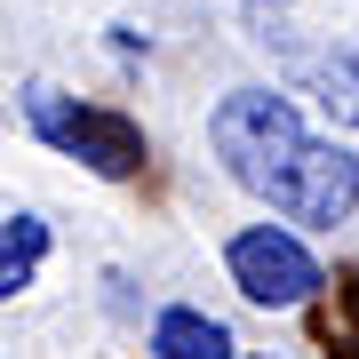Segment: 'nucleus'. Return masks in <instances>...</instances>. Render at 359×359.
I'll list each match as a JSON object with an SVG mask.
<instances>
[{
    "label": "nucleus",
    "instance_id": "f257e3e1",
    "mask_svg": "<svg viewBox=\"0 0 359 359\" xmlns=\"http://www.w3.org/2000/svg\"><path fill=\"white\" fill-rule=\"evenodd\" d=\"M208 144H216L224 176L240 192L271 200L287 224L335 231L359 208V152H344L335 136H311L304 112L271 88H231L208 120Z\"/></svg>",
    "mask_w": 359,
    "mask_h": 359
},
{
    "label": "nucleus",
    "instance_id": "423d86ee",
    "mask_svg": "<svg viewBox=\"0 0 359 359\" xmlns=\"http://www.w3.org/2000/svg\"><path fill=\"white\" fill-rule=\"evenodd\" d=\"M40 256H48V224L40 216H8V231H0V304H8L16 287H32Z\"/></svg>",
    "mask_w": 359,
    "mask_h": 359
},
{
    "label": "nucleus",
    "instance_id": "f03ea898",
    "mask_svg": "<svg viewBox=\"0 0 359 359\" xmlns=\"http://www.w3.org/2000/svg\"><path fill=\"white\" fill-rule=\"evenodd\" d=\"M25 120H32V136L48 144V152L96 168V176H136V168H144V136L128 128V120H120V112H96V104L48 88V80L25 88Z\"/></svg>",
    "mask_w": 359,
    "mask_h": 359
},
{
    "label": "nucleus",
    "instance_id": "0eeeda50",
    "mask_svg": "<svg viewBox=\"0 0 359 359\" xmlns=\"http://www.w3.org/2000/svg\"><path fill=\"white\" fill-rule=\"evenodd\" d=\"M351 344H359V295H351Z\"/></svg>",
    "mask_w": 359,
    "mask_h": 359
},
{
    "label": "nucleus",
    "instance_id": "7ed1b4c3",
    "mask_svg": "<svg viewBox=\"0 0 359 359\" xmlns=\"http://www.w3.org/2000/svg\"><path fill=\"white\" fill-rule=\"evenodd\" d=\"M224 264H231V287H240L248 304H264V311H295L311 287H320L311 248L295 240V231H280V224H248L240 240L224 248Z\"/></svg>",
    "mask_w": 359,
    "mask_h": 359
},
{
    "label": "nucleus",
    "instance_id": "39448f33",
    "mask_svg": "<svg viewBox=\"0 0 359 359\" xmlns=\"http://www.w3.org/2000/svg\"><path fill=\"white\" fill-rule=\"evenodd\" d=\"M304 88L320 96L327 120H344V128H359V48H320L304 65Z\"/></svg>",
    "mask_w": 359,
    "mask_h": 359
},
{
    "label": "nucleus",
    "instance_id": "20e7f679",
    "mask_svg": "<svg viewBox=\"0 0 359 359\" xmlns=\"http://www.w3.org/2000/svg\"><path fill=\"white\" fill-rule=\"evenodd\" d=\"M152 359H231V327L192 304H168L152 320Z\"/></svg>",
    "mask_w": 359,
    "mask_h": 359
}]
</instances>
